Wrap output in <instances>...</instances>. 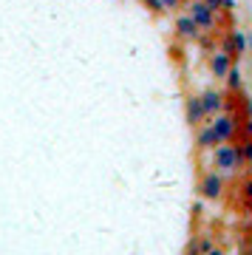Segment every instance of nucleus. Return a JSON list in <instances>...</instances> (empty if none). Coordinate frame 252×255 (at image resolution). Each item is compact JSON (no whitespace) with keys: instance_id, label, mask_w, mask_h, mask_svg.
Listing matches in <instances>:
<instances>
[{"instance_id":"nucleus-13","label":"nucleus","mask_w":252,"mask_h":255,"mask_svg":"<svg viewBox=\"0 0 252 255\" xmlns=\"http://www.w3.org/2000/svg\"><path fill=\"white\" fill-rule=\"evenodd\" d=\"M196 247H198V253L204 255L207 250H213V238H207V236H204V238H198V241H196Z\"/></svg>"},{"instance_id":"nucleus-20","label":"nucleus","mask_w":252,"mask_h":255,"mask_svg":"<svg viewBox=\"0 0 252 255\" xmlns=\"http://www.w3.org/2000/svg\"><path fill=\"white\" fill-rule=\"evenodd\" d=\"M204 255H224V250H218V247H213V250H207Z\"/></svg>"},{"instance_id":"nucleus-7","label":"nucleus","mask_w":252,"mask_h":255,"mask_svg":"<svg viewBox=\"0 0 252 255\" xmlns=\"http://www.w3.org/2000/svg\"><path fill=\"white\" fill-rule=\"evenodd\" d=\"M233 63H235V60L227 54L224 48H216V51L210 54V71H213L216 80H224L227 74H230V65H233Z\"/></svg>"},{"instance_id":"nucleus-21","label":"nucleus","mask_w":252,"mask_h":255,"mask_svg":"<svg viewBox=\"0 0 252 255\" xmlns=\"http://www.w3.org/2000/svg\"><path fill=\"white\" fill-rule=\"evenodd\" d=\"M250 230H252V219H250Z\"/></svg>"},{"instance_id":"nucleus-8","label":"nucleus","mask_w":252,"mask_h":255,"mask_svg":"<svg viewBox=\"0 0 252 255\" xmlns=\"http://www.w3.org/2000/svg\"><path fill=\"white\" fill-rule=\"evenodd\" d=\"M218 145H221V139H218V133L213 130L210 122H204V125L196 128V147L198 150H216Z\"/></svg>"},{"instance_id":"nucleus-18","label":"nucleus","mask_w":252,"mask_h":255,"mask_svg":"<svg viewBox=\"0 0 252 255\" xmlns=\"http://www.w3.org/2000/svg\"><path fill=\"white\" fill-rule=\"evenodd\" d=\"M201 3H207L213 11H221V0H201Z\"/></svg>"},{"instance_id":"nucleus-2","label":"nucleus","mask_w":252,"mask_h":255,"mask_svg":"<svg viewBox=\"0 0 252 255\" xmlns=\"http://www.w3.org/2000/svg\"><path fill=\"white\" fill-rule=\"evenodd\" d=\"M187 9H190L187 14L193 17V23H196L201 31H216L218 28V17H216L218 11H213L207 3H201V0H190Z\"/></svg>"},{"instance_id":"nucleus-17","label":"nucleus","mask_w":252,"mask_h":255,"mask_svg":"<svg viewBox=\"0 0 252 255\" xmlns=\"http://www.w3.org/2000/svg\"><path fill=\"white\" fill-rule=\"evenodd\" d=\"M244 199L252 204V179H247V182H244Z\"/></svg>"},{"instance_id":"nucleus-9","label":"nucleus","mask_w":252,"mask_h":255,"mask_svg":"<svg viewBox=\"0 0 252 255\" xmlns=\"http://www.w3.org/2000/svg\"><path fill=\"white\" fill-rule=\"evenodd\" d=\"M184 105H187V122L193 128L204 125V122H210V117L204 114V105H201V97H196V94H190L187 100H184Z\"/></svg>"},{"instance_id":"nucleus-14","label":"nucleus","mask_w":252,"mask_h":255,"mask_svg":"<svg viewBox=\"0 0 252 255\" xmlns=\"http://www.w3.org/2000/svg\"><path fill=\"white\" fill-rule=\"evenodd\" d=\"M144 6H147V9L153 11V14H159V11H164V6H162V0H142Z\"/></svg>"},{"instance_id":"nucleus-1","label":"nucleus","mask_w":252,"mask_h":255,"mask_svg":"<svg viewBox=\"0 0 252 255\" xmlns=\"http://www.w3.org/2000/svg\"><path fill=\"white\" fill-rule=\"evenodd\" d=\"M241 167H244V159L235 142H221L213 150V170H218L221 176H235Z\"/></svg>"},{"instance_id":"nucleus-4","label":"nucleus","mask_w":252,"mask_h":255,"mask_svg":"<svg viewBox=\"0 0 252 255\" xmlns=\"http://www.w3.org/2000/svg\"><path fill=\"white\" fill-rule=\"evenodd\" d=\"M210 125H213V130L218 133L221 142H235V136H238V117L227 114V111H221V114H216V117H210Z\"/></svg>"},{"instance_id":"nucleus-15","label":"nucleus","mask_w":252,"mask_h":255,"mask_svg":"<svg viewBox=\"0 0 252 255\" xmlns=\"http://www.w3.org/2000/svg\"><path fill=\"white\" fill-rule=\"evenodd\" d=\"M181 3H184V0H162L164 11H176V9H181Z\"/></svg>"},{"instance_id":"nucleus-16","label":"nucleus","mask_w":252,"mask_h":255,"mask_svg":"<svg viewBox=\"0 0 252 255\" xmlns=\"http://www.w3.org/2000/svg\"><path fill=\"white\" fill-rule=\"evenodd\" d=\"M235 0H221V14H233Z\"/></svg>"},{"instance_id":"nucleus-5","label":"nucleus","mask_w":252,"mask_h":255,"mask_svg":"<svg viewBox=\"0 0 252 255\" xmlns=\"http://www.w3.org/2000/svg\"><path fill=\"white\" fill-rule=\"evenodd\" d=\"M221 48H224L233 60H241V57L247 54V48H250V40L244 34V28H233L230 34L221 37Z\"/></svg>"},{"instance_id":"nucleus-6","label":"nucleus","mask_w":252,"mask_h":255,"mask_svg":"<svg viewBox=\"0 0 252 255\" xmlns=\"http://www.w3.org/2000/svg\"><path fill=\"white\" fill-rule=\"evenodd\" d=\"M201 97V105H204V114L207 117H216L221 111L227 108V94L224 91H216V88H207L204 94H198Z\"/></svg>"},{"instance_id":"nucleus-19","label":"nucleus","mask_w":252,"mask_h":255,"mask_svg":"<svg viewBox=\"0 0 252 255\" xmlns=\"http://www.w3.org/2000/svg\"><path fill=\"white\" fill-rule=\"evenodd\" d=\"M244 130H247V136H252V117H247V122H244Z\"/></svg>"},{"instance_id":"nucleus-3","label":"nucleus","mask_w":252,"mask_h":255,"mask_svg":"<svg viewBox=\"0 0 252 255\" xmlns=\"http://www.w3.org/2000/svg\"><path fill=\"white\" fill-rule=\"evenodd\" d=\"M224 190H227V176H221L218 170H207V173L201 176V182H198V193H201L207 201L221 199Z\"/></svg>"},{"instance_id":"nucleus-12","label":"nucleus","mask_w":252,"mask_h":255,"mask_svg":"<svg viewBox=\"0 0 252 255\" xmlns=\"http://www.w3.org/2000/svg\"><path fill=\"white\" fill-rule=\"evenodd\" d=\"M238 150H241L244 164H250V162H252V136H247V139H244L241 145H238Z\"/></svg>"},{"instance_id":"nucleus-10","label":"nucleus","mask_w":252,"mask_h":255,"mask_svg":"<svg viewBox=\"0 0 252 255\" xmlns=\"http://www.w3.org/2000/svg\"><path fill=\"white\" fill-rule=\"evenodd\" d=\"M176 34H179L181 40H198V37H201V28L193 23L190 14H179V17H176Z\"/></svg>"},{"instance_id":"nucleus-11","label":"nucleus","mask_w":252,"mask_h":255,"mask_svg":"<svg viewBox=\"0 0 252 255\" xmlns=\"http://www.w3.org/2000/svg\"><path fill=\"white\" fill-rule=\"evenodd\" d=\"M224 82H227V94H238L241 91V85H244V77H241V68L238 65H230V74L224 77Z\"/></svg>"}]
</instances>
